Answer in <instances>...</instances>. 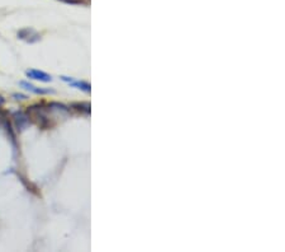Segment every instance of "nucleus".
<instances>
[{"label":"nucleus","mask_w":285,"mask_h":252,"mask_svg":"<svg viewBox=\"0 0 285 252\" xmlns=\"http://www.w3.org/2000/svg\"><path fill=\"white\" fill-rule=\"evenodd\" d=\"M18 38L24 40L28 44H33V42H37V41L41 40V36L32 28H24V29H21L18 32Z\"/></svg>","instance_id":"obj_1"},{"label":"nucleus","mask_w":285,"mask_h":252,"mask_svg":"<svg viewBox=\"0 0 285 252\" xmlns=\"http://www.w3.org/2000/svg\"><path fill=\"white\" fill-rule=\"evenodd\" d=\"M25 75H27L28 78L34 79V81L43 82V83H49V82H52V77H51V75L42 72V70H37V69H29V70L25 72Z\"/></svg>","instance_id":"obj_2"},{"label":"nucleus","mask_w":285,"mask_h":252,"mask_svg":"<svg viewBox=\"0 0 285 252\" xmlns=\"http://www.w3.org/2000/svg\"><path fill=\"white\" fill-rule=\"evenodd\" d=\"M13 118H14V122H16V126L18 130H24L29 125V117H28L27 113L21 111H17L13 113Z\"/></svg>","instance_id":"obj_3"},{"label":"nucleus","mask_w":285,"mask_h":252,"mask_svg":"<svg viewBox=\"0 0 285 252\" xmlns=\"http://www.w3.org/2000/svg\"><path fill=\"white\" fill-rule=\"evenodd\" d=\"M19 85H21V87L23 88V89L29 90V92H32V93H34V94L55 93V90H52V89H43V88H38V87H36V85H33V84L28 83V82H25V81L19 82Z\"/></svg>","instance_id":"obj_4"},{"label":"nucleus","mask_w":285,"mask_h":252,"mask_svg":"<svg viewBox=\"0 0 285 252\" xmlns=\"http://www.w3.org/2000/svg\"><path fill=\"white\" fill-rule=\"evenodd\" d=\"M69 84H70L71 87L77 88V89H80V90H84V92H86V93H90V90H92V87H90V84L88 83V82L75 81V79L72 78L70 82H69Z\"/></svg>","instance_id":"obj_5"},{"label":"nucleus","mask_w":285,"mask_h":252,"mask_svg":"<svg viewBox=\"0 0 285 252\" xmlns=\"http://www.w3.org/2000/svg\"><path fill=\"white\" fill-rule=\"evenodd\" d=\"M71 107H76L77 111L83 112V113H85V115H89L90 113V103H88V102L74 103V105H71Z\"/></svg>","instance_id":"obj_6"},{"label":"nucleus","mask_w":285,"mask_h":252,"mask_svg":"<svg viewBox=\"0 0 285 252\" xmlns=\"http://www.w3.org/2000/svg\"><path fill=\"white\" fill-rule=\"evenodd\" d=\"M13 97H14V100H27L28 98L25 94H21V93H14L13 94Z\"/></svg>","instance_id":"obj_7"},{"label":"nucleus","mask_w":285,"mask_h":252,"mask_svg":"<svg viewBox=\"0 0 285 252\" xmlns=\"http://www.w3.org/2000/svg\"><path fill=\"white\" fill-rule=\"evenodd\" d=\"M4 102H5V100H4L3 97L0 96V106H1V105H3V103H4Z\"/></svg>","instance_id":"obj_8"}]
</instances>
